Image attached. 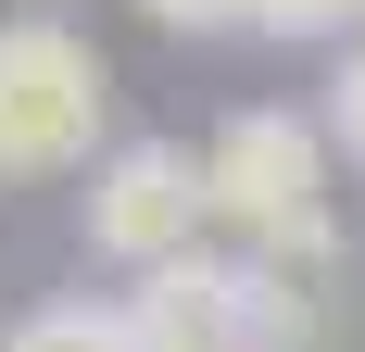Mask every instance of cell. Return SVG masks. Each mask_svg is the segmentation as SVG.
Listing matches in <instances>:
<instances>
[{
  "label": "cell",
  "instance_id": "obj_1",
  "mask_svg": "<svg viewBox=\"0 0 365 352\" xmlns=\"http://www.w3.org/2000/svg\"><path fill=\"white\" fill-rule=\"evenodd\" d=\"M113 151V63L63 13L0 26V176H88Z\"/></svg>",
  "mask_w": 365,
  "mask_h": 352
},
{
  "label": "cell",
  "instance_id": "obj_2",
  "mask_svg": "<svg viewBox=\"0 0 365 352\" xmlns=\"http://www.w3.org/2000/svg\"><path fill=\"white\" fill-rule=\"evenodd\" d=\"M76 227H88V252L101 264H189L202 252V227H215V189H202V151L177 139H113L101 164H88V189H76Z\"/></svg>",
  "mask_w": 365,
  "mask_h": 352
},
{
  "label": "cell",
  "instance_id": "obj_3",
  "mask_svg": "<svg viewBox=\"0 0 365 352\" xmlns=\"http://www.w3.org/2000/svg\"><path fill=\"white\" fill-rule=\"evenodd\" d=\"M202 189H215V214L252 252L302 239V227L328 214V126H302V113H277V101L227 113L215 139H202Z\"/></svg>",
  "mask_w": 365,
  "mask_h": 352
},
{
  "label": "cell",
  "instance_id": "obj_4",
  "mask_svg": "<svg viewBox=\"0 0 365 352\" xmlns=\"http://www.w3.org/2000/svg\"><path fill=\"white\" fill-rule=\"evenodd\" d=\"M126 327H139V352H264V289L240 252H189L126 289Z\"/></svg>",
  "mask_w": 365,
  "mask_h": 352
},
{
  "label": "cell",
  "instance_id": "obj_5",
  "mask_svg": "<svg viewBox=\"0 0 365 352\" xmlns=\"http://www.w3.org/2000/svg\"><path fill=\"white\" fill-rule=\"evenodd\" d=\"M0 352H139V327H126V302H38V315L0 327Z\"/></svg>",
  "mask_w": 365,
  "mask_h": 352
},
{
  "label": "cell",
  "instance_id": "obj_6",
  "mask_svg": "<svg viewBox=\"0 0 365 352\" xmlns=\"http://www.w3.org/2000/svg\"><path fill=\"white\" fill-rule=\"evenodd\" d=\"M252 26L264 38H340V51H353V38H365V0H264Z\"/></svg>",
  "mask_w": 365,
  "mask_h": 352
},
{
  "label": "cell",
  "instance_id": "obj_7",
  "mask_svg": "<svg viewBox=\"0 0 365 352\" xmlns=\"http://www.w3.org/2000/svg\"><path fill=\"white\" fill-rule=\"evenodd\" d=\"M315 126H328V151H353V164H365V38L328 63V113H315Z\"/></svg>",
  "mask_w": 365,
  "mask_h": 352
},
{
  "label": "cell",
  "instance_id": "obj_8",
  "mask_svg": "<svg viewBox=\"0 0 365 352\" xmlns=\"http://www.w3.org/2000/svg\"><path fill=\"white\" fill-rule=\"evenodd\" d=\"M151 26H177V38H227V26H252L264 0H139Z\"/></svg>",
  "mask_w": 365,
  "mask_h": 352
}]
</instances>
